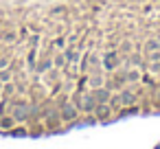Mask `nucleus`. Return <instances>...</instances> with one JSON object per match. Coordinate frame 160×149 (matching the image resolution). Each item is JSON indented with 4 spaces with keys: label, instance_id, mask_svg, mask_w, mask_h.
Segmentation results:
<instances>
[{
    "label": "nucleus",
    "instance_id": "obj_10",
    "mask_svg": "<svg viewBox=\"0 0 160 149\" xmlns=\"http://www.w3.org/2000/svg\"><path fill=\"white\" fill-rule=\"evenodd\" d=\"M90 86H92V88H99V86H101V79H99V77H94V79L90 81Z\"/></svg>",
    "mask_w": 160,
    "mask_h": 149
},
{
    "label": "nucleus",
    "instance_id": "obj_12",
    "mask_svg": "<svg viewBox=\"0 0 160 149\" xmlns=\"http://www.w3.org/2000/svg\"><path fill=\"white\" fill-rule=\"evenodd\" d=\"M7 64H9V62H7V59H5V57H2V59H0V68H5V66H7Z\"/></svg>",
    "mask_w": 160,
    "mask_h": 149
},
{
    "label": "nucleus",
    "instance_id": "obj_9",
    "mask_svg": "<svg viewBox=\"0 0 160 149\" xmlns=\"http://www.w3.org/2000/svg\"><path fill=\"white\" fill-rule=\"evenodd\" d=\"M13 125V118H0V127H11Z\"/></svg>",
    "mask_w": 160,
    "mask_h": 149
},
{
    "label": "nucleus",
    "instance_id": "obj_3",
    "mask_svg": "<svg viewBox=\"0 0 160 149\" xmlns=\"http://www.w3.org/2000/svg\"><path fill=\"white\" fill-rule=\"evenodd\" d=\"M110 97H112V92H110L108 88H99V90L94 92V99H97V103H108V101H110Z\"/></svg>",
    "mask_w": 160,
    "mask_h": 149
},
{
    "label": "nucleus",
    "instance_id": "obj_7",
    "mask_svg": "<svg viewBox=\"0 0 160 149\" xmlns=\"http://www.w3.org/2000/svg\"><path fill=\"white\" fill-rule=\"evenodd\" d=\"M66 57H68V62H70V64H75L79 55H77V51H66Z\"/></svg>",
    "mask_w": 160,
    "mask_h": 149
},
{
    "label": "nucleus",
    "instance_id": "obj_5",
    "mask_svg": "<svg viewBox=\"0 0 160 149\" xmlns=\"http://www.w3.org/2000/svg\"><path fill=\"white\" fill-rule=\"evenodd\" d=\"M27 116H29L27 107H24L22 103H20V105H16V110H13V118H16V121H24Z\"/></svg>",
    "mask_w": 160,
    "mask_h": 149
},
{
    "label": "nucleus",
    "instance_id": "obj_8",
    "mask_svg": "<svg viewBox=\"0 0 160 149\" xmlns=\"http://www.w3.org/2000/svg\"><path fill=\"white\" fill-rule=\"evenodd\" d=\"M11 79V72H7V70H0V83H7Z\"/></svg>",
    "mask_w": 160,
    "mask_h": 149
},
{
    "label": "nucleus",
    "instance_id": "obj_1",
    "mask_svg": "<svg viewBox=\"0 0 160 149\" xmlns=\"http://www.w3.org/2000/svg\"><path fill=\"white\" fill-rule=\"evenodd\" d=\"M75 101H77V107H79L81 112H92V110L97 107V99H94V94H79Z\"/></svg>",
    "mask_w": 160,
    "mask_h": 149
},
{
    "label": "nucleus",
    "instance_id": "obj_4",
    "mask_svg": "<svg viewBox=\"0 0 160 149\" xmlns=\"http://www.w3.org/2000/svg\"><path fill=\"white\" fill-rule=\"evenodd\" d=\"M134 103H136V94L134 92H129V90L121 92V105H134Z\"/></svg>",
    "mask_w": 160,
    "mask_h": 149
},
{
    "label": "nucleus",
    "instance_id": "obj_2",
    "mask_svg": "<svg viewBox=\"0 0 160 149\" xmlns=\"http://www.w3.org/2000/svg\"><path fill=\"white\" fill-rule=\"evenodd\" d=\"M59 116H62V121H75V118L79 116V107L72 105V103H66V105L62 107Z\"/></svg>",
    "mask_w": 160,
    "mask_h": 149
},
{
    "label": "nucleus",
    "instance_id": "obj_11",
    "mask_svg": "<svg viewBox=\"0 0 160 149\" xmlns=\"http://www.w3.org/2000/svg\"><path fill=\"white\" fill-rule=\"evenodd\" d=\"M5 40H9V42H11V40H16V33H7V35H5Z\"/></svg>",
    "mask_w": 160,
    "mask_h": 149
},
{
    "label": "nucleus",
    "instance_id": "obj_6",
    "mask_svg": "<svg viewBox=\"0 0 160 149\" xmlns=\"http://www.w3.org/2000/svg\"><path fill=\"white\" fill-rule=\"evenodd\" d=\"M94 110H97V114H99L101 118H103V116L108 118V116H110V112H112V105H108V103H97V107H94Z\"/></svg>",
    "mask_w": 160,
    "mask_h": 149
}]
</instances>
